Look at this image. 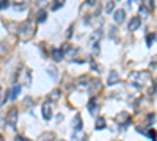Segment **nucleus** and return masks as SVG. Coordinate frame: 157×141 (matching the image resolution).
Masks as SVG:
<instances>
[{"label":"nucleus","mask_w":157,"mask_h":141,"mask_svg":"<svg viewBox=\"0 0 157 141\" xmlns=\"http://www.w3.org/2000/svg\"><path fill=\"white\" fill-rule=\"evenodd\" d=\"M17 3H27V0H13V5H17Z\"/></svg>","instance_id":"obj_27"},{"label":"nucleus","mask_w":157,"mask_h":141,"mask_svg":"<svg viewBox=\"0 0 157 141\" xmlns=\"http://www.w3.org/2000/svg\"><path fill=\"white\" fill-rule=\"evenodd\" d=\"M90 77L88 75H80L78 79L75 80V86L78 89H88V85H90Z\"/></svg>","instance_id":"obj_3"},{"label":"nucleus","mask_w":157,"mask_h":141,"mask_svg":"<svg viewBox=\"0 0 157 141\" xmlns=\"http://www.w3.org/2000/svg\"><path fill=\"white\" fill-rule=\"evenodd\" d=\"M113 2H118V0H113Z\"/></svg>","instance_id":"obj_32"},{"label":"nucleus","mask_w":157,"mask_h":141,"mask_svg":"<svg viewBox=\"0 0 157 141\" xmlns=\"http://www.w3.org/2000/svg\"><path fill=\"white\" fill-rule=\"evenodd\" d=\"M52 114H54V111H52V105H50V102H46V104L43 105V118H44L46 121H50Z\"/></svg>","instance_id":"obj_7"},{"label":"nucleus","mask_w":157,"mask_h":141,"mask_svg":"<svg viewBox=\"0 0 157 141\" xmlns=\"http://www.w3.org/2000/svg\"><path fill=\"white\" fill-rule=\"evenodd\" d=\"M113 8H115V2H113V0H110V2L105 5V11H107V13H112Z\"/></svg>","instance_id":"obj_23"},{"label":"nucleus","mask_w":157,"mask_h":141,"mask_svg":"<svg viewBox=\"0 0 157 141\" xmlns=\"http://www.w3.org/2000/svg\"><path fill=\"white\" fill-rule=\"evenodd\" d=\"M96 130H101V129H105V119L104 118H98L96 119Z\"/></svg>","instance_id":"obj_17"},{"label":"nucleus","mask_w":157,"mask_h":141,"mask_svg":"<svg viewBox=\"0 0 157 141\" xmlns=\"http://www.w3.org/2000/svg\"><path fill=\"white\" fill-rule=\"evenodd\" d=\"M8 6H10V0H0V11L6 9Z\"/></svg>","instance_id":"obj_22"},{"label":"nucleus","mask_w":157,"mask_h":141,"mask_svg":"<svg viewBox=\"0 0 157 141\" xmlns=\"http://www.w3.org/2000/svg\"><path fill=\"white\" fill-rule=\"evenodd\" d=\"M50 55H52V60H54V61H61L63 57H64L61 49H52L50 50Z\"/></svg>","instance_id":"obj_8"},{"label":"nucleus","mask_w":157,"mask_h":141,"mask_svg":"<svg viewBox=\"0 0 157 141\" xmlns=\"http://www.w3.org/2000/svg\"><path fill=\"white\" fill-rule=\"evenodd\" d=\"M52 139H54V133L52 132H46L38 138V141H52Z\"/></svg>","instance_id":"obj_16"},{"label":"nucleus","mask_w":157,"mask_h":141,"mask_svg":"<svg viewBox=\"0 0 157 141\" xmlns=\"http://www.w3.org/2000/svg\"><path fill=\"white\" fill-rule=\"evenodd\" d=\"M96 3V0H88V5H94Z\"/></svg>","instance_id":"obj_30"},{"label":"nucleus","mask_w":157,"mask_h":141,"mask_svg":"<svg viewBox=\"0 0 157 141\" xmlns=\"http://www.w3.org/2000/svg\"><path fill=\"white\" fill-rule=\"evenodd\" d=\"M6 122L13 127H16V122H17V110L13 108L8 111V116H6Z\"/></svg>","instance_id":"obj_5"},{"label":"nucleus","mask_w":157,"mask_h":141,"mask_svg":"<svg viewBox=\"0 0 157 141\" xmlns=\"http://www.w3.org/2000/svg\"><path fill=\"white\" fill-rule=\"evenodd\" d=\"M140 25H141V19L140 17H132L127 22V30L129 32H135V30H138Z\"/></svg>","instance_id":"obj_6"},{"label":"nucleus","mask_w":157,"mask_h":141,"mask_svg":"<svg viewBox=\"0 0 157 141\" xmlns=\"http://www.w3.org/2000/svg\"><path fill=\"white\" fill-rule=\"evenodd\" d=\"M5 100H6V99L3 97V89H2V88H0V105H2V104H3V102H5Z\"/></svg>","instance_id":"obj_26"},{"label":"nucleus","mask_w":157,"mask_h":141,"mask_svg":"<svg viewBox=\"0 0 157 141\" xmlns=\"http://www.w3.org/2000/svg\"><path fill=\"white\" fill-rule=\"evenodd\" d=\"M141 2H143V8H146V11H154L155 8L154 0H141Z\"/></svg>","instance_id":"obj_15"},{"label":"nucleus","mask_w":157,"mask_h":141,"mask_svg":"<svg viewBox=\"0 0 157 141\" xmlns=\"http://www.w3.org/2000/svg\"><path fill=\"white\" fill-rule=\"evenodd\" d=\"M91 83L88 85V93L90 94H98L101 89H102V85H101V80H98V79H94V80H90Z\"/></svg>","instance_id":"obj_2"},{"label":"nucleus","mask_w":157,"mask_h":141,"mask_svg":"<svg viewBox=\"0 0 157 141\" xmlns=\"http://www.w3.org/2000/svg\"><path fill=\"white\" fill-rule=\"evenodd\" d=\"M49 75L52 77V79H57V75H58L57 69H55V68H49Z\"/></svg>","instance_id":"obj_24"},{"label":"nucleus","mask_w":157,"mask_h":141,"mask_svg":"<svg viewBox=\"0 0 157 141\" xmlns=\"http://www.w3.org/2000/svg\"><path fill=\"white\" fill-rule=\"evenodd\" d=\"M113 19H115L116 24H123L126 20V9H123V8L115 9L113 11Z\"/></svg>","instance_id":"obj_4"},{"label":"nucleus","mask_w":157,"mask_h":141,"mask_svg":"<svg viewBox=\"0 0 157 141\" xmlns=\"http://www.w3.org/2000/svg\"><path fill=\"white\" fill-rule=\"evenodd\" d=\"M88 110H90V113L91 114H96V110H98V105H96V97L93 96L90 99V102H88Z\"/></svg>","instance_id":"obj_13"},{"label":"nucleus","mask_w":157,"mask_h":141,"mask_svg":"<svg viewBox=\"0 0 157 141\" xmlns=\"http://www.w3.org/2000/svg\"><path fill=\"white\" fill-rule=\"evenodd\" d=\"M35 32H36V20H32V19H27L19 28V36L22 41H30L32 38L35 36Z\"/></svg>","instance_id":"obj_1"},{"label":"nucleus","mask_w":157,"mask_h":141,"mask_svg":"<svg viewBox=\"0 0 157 141\" xmlns=\"http://www.w3.org/2000/svg\"><path fill=\"white\" fill-rule=\"evenodd\" d=\"M154 119H155V113L149 114V116H148V124H154Z\"/></svg>","instance_id":"obj_25"},{"label":"nucleus","mask_w":157,"mask_h":141,"mask_svg":"<svg viewBox=\"0 0 157 141\" xmlns=\"http://www.w3.org/2000/svg\"><path fill=\"white\" fill-rule=\"evenodd\" d=\"M24 79H25V85H27V86H30V85H32V75H30V71H29V69H25Z\"/></svg>","instance_id":"obj_20"},{"label":"nucleus","mask_w":157,"mask_h":141,"mask_svg":"<svg viewBox=\"0 0 157 141\" xmlns=\"http://www.w3.org/2000/svg\"><path fill=\"white\" fill-rule=\"evenodd\" d=\"M154 41H155V33H149V35L146 36V44H148V47H151V46L154 44Z\"/></svg>","instance_id":"obj_19"},{"label":"nucleus","mask_w":157,"mask_h":141,"mask_svg":"<svg viewBox=\"0 0 157 141\" xmlns=\"http://www.w3.org/2000/svg\"><path fill=\"white\" fill-rule=\"evenodd\" d=\"M72 127H74V129H75L77 132H80V130H82L83 124H82V116H80V114H75L74 122H72Z\"/></svg>","instance_id":"obj_11"},{"label":"nucleus","mask_w":157,"mask_h":141,"mask_svg":"<svg viewBox=\"0 0 157 141\" xmlns=\"http://www.w3.org/2000/svg\"><path fill=\"white\" fill-rule=\"evenodd\" d=\"M127 119H129V114H127L126 111H121V113L116 116V122L121 124V125H124V122L127 124Z\"/></svg>","instance_id":"obj_12"},{"label":"nucleus","mask_w":157,"mask_h":141,"mask_svg":"<svg viewBox=\"0 0 157 141\" xmlns=\"http://www.w3.org/2000/svg\"><path fill=\"white\" fill-rule=\"evenodd\" d=\"M16 139H17V141H30V139H25V138H22V136H17Z\"/></svg>","instance_id":"obj_29"},{"label":"nucleus","mask_w":157,"mask_h":141,"mask_svg":"<svg viewBox=\"0 0 157 141\" xmlns=\"http://www.w3.org/2000/svg\"><path fill=\"white\" fill-rule=\"evenodd\" d=\"M146 135H148V136H149L151 139H154V130H149V132H148Z\"/></svg>","instance_id":"obj_28"},{"label":"nucleus","mask_w":157,"mask_h":141,"mask_svg":"<svg viewBox=\"0 0 157 141\" xmlns=\"http://www.w3.org/2000/svg\"><path fill=\"white\" fill-rule=\"evenodd\" d=\"M110 86H113V85H116V83H120V75H118V72L116 71H113V72H110V75H109V82H107Z\"/></svg>","instance_id":"obj_10"},{"label":"nucleus","mask_w":157,"mask_h":141,"mask_svg":"<svg viewBox=\"0 0 157 141\" xmlns=\"http://www.w3.org/2000/svg\"><path fill=\"white\" fill-rule=\"evenodd\" d=\"M19 94H21V85L14 83V85H13V88H11V91H10V99L14 100V99H17Z\"/></svg>","instance_id":"obj_9"},{"label":"nucleus","mask_w":157,"mask_h":141,"mask_svg":"<svg viewBox=\"0 0 157 141\" xmlns=\"http://www.w3.org/2000/svg\"><path fill=\"white\" fill-rule=\"evenodd\" d=\"M0 141H5V139H3V136H2V135H0Z\"/></svg>","instance_id":"obj_31"},{"label":"nucleus","mask_w":157,"mask_h":141,"mask_svg":"<svg viewBox=\"0 0 157 141\" xmlns=\"http://www.w3.org/2000/svg\"><path fill=\"white\" fill-rule=\"evenodd\" d=\"M60 94H61V91H60V89H54V91L50 93V96H52V100H58V99H60Z\"/></svg>","instance_id":"obj_21"},{"label":"nucleus","mask_w":157,"mask_h":141,"mask_svg":"<svg viewBox=\"0 0 157 141\" xmlns=\"http://www.w3.org/2000/svg\"><path fill=\"white\" fill-rule=\"evenodd\" d=\"M64 3H66V0H54L52 2V11H58L60 8H63L64 6Z\"/></svg>","instance_id":"obj_14"},{"label":"nucleus","mask_w":157,"mask_h":141,"mask_svg":"<svg viewBox=\"0 0 157 141\" xmlns=\"http://www.w3.org/2000/svg\"><path fill=\"white\" fill-rule=\"evenodd\" d=\"M46 19H47V13H46V11H39V14H38V17H36V22H38V24H43Z\"/></svg>","instance_id":"obj_18"}]
</instances>
